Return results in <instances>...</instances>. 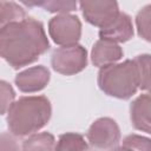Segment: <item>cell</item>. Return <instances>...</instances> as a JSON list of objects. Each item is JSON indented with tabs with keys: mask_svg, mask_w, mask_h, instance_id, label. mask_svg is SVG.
<instances>
[{
	"mask_svg": "<svg viewBox=\"0 0 151 151\" xmlns=\"http://www.w3.org/2000/svg\"><path fill=\"white\" fill-rule=\"evenodd\" d=\"M50 48L42 22L25 18L0 29V57L18 70L39 59Z\"/></svg>",
	"mask_w": 151,
	"mask_h": 151,
	"instance_id": "cell-1",
	"label": "cell"
},
{
	"mask_svg": "<svg viewBox=\"0 0 151 151\" xmlns=\"http://www.w3.org/2000/svg\"><path fill=\"white\" fill-rule=\"evenodd\" d=\"M51 116L52 106L47 97H20L7 111V126L15 137L31 136L46 126Z\"/></svg>",
	"mask_w": 151,
	"mask_h": 151,
	"instance_id": "cell-2",
	"label": "cell"
},
{
	"mask_svg": "<svg viewBox=\"0 0 151 151\" xmlns=\"http://www.w3.org/2000/svg\"><path fill=\"white\" fill-rule=\"evenodd\" d=\"M98 86L107 96L118 99H130L140 86L137 65L133 59L100 67Z\"/></svg>",
	"mask_w": 151,
	"mask_h": 151,
	"instance_id": "cell-3",
	"label": "cell"
},
{
	"mask_svg": "<svg viewBox=\"0 0 151 151\" xmlns=\"http://www.w3.org/2000/svg\"><path fill=\"white\" fill-rule=\"evenodd\" d=\"M51 65L52 68L60 74H77L87 66V51L79 44L61 46L53 51L51 55Z\"/></svg>",
	"mask_w": 151,
	"mask_h": 151,
	"instance_id": "cell-4",
	"label": "cell"
},
{
	"mask_svg": "<svg viewBox=\"0 0 151 151\" xmlns=\"http://www.w3.org/2000/svg\"><path fill=\"white\" fill-rule=\"evenodd\" d=\"M48 34L57 45H76L81 37V22L77 15L58 14L48 22Z\"/></svg>",
	"mask_w": 151,
	"mask_h": 151,
	"instance_id": "cell-5",
	"label": "cell"
},
{
	"mask_svg": "<svg viewBox=\"0 0 151 151\" xmlns=\"http://www.w3.org/2000/svg\"><path fill=\"white\" fill-rule=\"evenodd\" d=\"M87 142L98 150H110L120 142V129L117 122L110 117L94 120L87 131Z\"/></svg>",
	"mask_w": 151,
	"mask_h": 151,
	"instance_id": "cell-6",
	"label": "cell"
},
{
	"mask_svg": "<svg viewBox=\"0 0 151 151\" xmlns=\"http://www.w3.org/2000/svg\"><path fill=\"white\" fill-rule=\"evenodd\" d=\"M78 5L85 20L99 28L111 24L120 12L116 1H80Z\"/></svg>",
	"mask_w": 151,
	"mask_h": 151,
	"instance_id": "cell-7",
	"label": "cell"
},
{
	"mask_svg": "<svg viewBox=\"0 0 151 151\" xmlns=\"http://www.w3.org/2000/svg\"><path fill=\"white\" fill-rule=\"evenodd\" d=\"M51 78L50 70L44 65L32 66L15 76L14 83L17 87L25 93H33L46 87Z\"/></svg>",
	"mask_w": 151,
	"mask_h": 151,
	"instance_id": "cell-8",
	"label": "cell"
},
{
	"mask_svg": "<svg viewBox=\"0 0 151 151\" xmlns=\"http://www.w3.org/2000/svg\"><path fill=\"white\" fill-rule=\"evenodd\" d=\"M100 39L110 40L112 42H126L133 37V25L131 17L124 12H119L117 18L107 26L100 28Z\"/></svg>",
	"mask_w": 151,
	"mask_h": 151,
	"instance_id": "cell-9",
	"label": "cell"
},
{
	"mask_svg": "<svg viewBox=\"0 0 151 151\" xmlns=\"http://www.w3.org/2000/svg\"><path fill=\"white\" fill-rule=\"evenodd\" d=\"M122 47L110 40L99 39L94 42L91 51V61L97 67H104L111 64H116L123 58Z\"/></svg>",
	"mask_w": 151,
	"mask_h": 151,
	"instance_id": "cell-10",
	"label": "cell"
},
{
	"mask_svg": "<svg viewBox=\"0 0 151 151\" xmlns=\"http://www.w3.org/2000/svg\"><path fill=\"white\" fill-rule=\"evenodd\" d=\"M150 94L143 93L138 96L130 105V118L131 124L136 130L150 133L151 131V118H150Z\"/></svg>",
	"mask_w": 151,
	"mask_h": 151,
	"instance_id": "cell-11",
	"label": "cell"
},
{
	"mask_svg": "<svg viewBox=\"0 0 151 151\" xmlns=\"http://www.w3.org/2000/svg\"><path fill=\"white\" fill-rule=\"evenodd\" d=\"M55 138L50 132L33 133L22 142V151H55Z\"/></svg>",
	"mask_w": 151,
	"mask_h": 151,
	"instance_id": "cell-12",
	"label": "cell"
},
{
	"mask_svg": "<svg viewBox=\"0 0 151 151\" xmlns=\"http://www.w3.org/2000/svg\"><path fill=\"white\" fill-rule=\"evenodd\" d=\"M88 144L84 136L77 132H66L59 136L55 151H87Z\"/></svg>",
	"mask_w": 151,
	"mask_h": 151,
	"instance_id": "cell-13",
	"label": "cell"
},
{
	"mask_svg": "<svg viewBox=\"0 0 151 151\" xmlns=\"http://www.w3.org/2000/svg\"><path fill=\"white\" fill-rule=\"evenodd\" d=\"M26 18L25 8L14 1H0V29Z\"/></svg>",
	"mask_w": 151,
	"mask_h": 151,
	"instance_id": "cell-14",
	"label": "cell"
},
{
	"mask_svg": "<svg viewBox=\"0 0 151 151\" xmlns=\"http://www.w3.org/2000/svg\"><path fill=\"white\" fill-rule=\"evenodd\" d=\"M26 6H40L45 11L51 13L68 14L72 11H76L78 2L76 1H41V2H22Z\"/></svg>",
	"mask_w": 151,
	"mask_h": 151,
	"instance_id": "cell-15",
	"label": "cell"
},
{
	"mask_svg": "<svg viewBox=\"0 0 151 151\" xmlns=\"http://www.w3.org/2000/svg\"><path fill=\"white\" fill-rule=\"evenodd\" d=\"M150 22H151V5H146L144 8H142L136 17V25H137V32L138 35L145 39L146 41H150Z\"/></svg>",
	"mask_w": 151,
	"mask_h": 151,
	"instance_id": "cell-16",
	"label": "cell"
},
{
	"mask_svg": "<svg viewBox=\"0 0 151 151\" xmlns=\"http://www.w3.org/2000/svg\"><path fill=\"white\" fill-rule=\"evenodd\" d=\"M133 60L137 65V70L139 74V80H140L139 88L143 91H147L150 85V77H149L150 76V54L137 55Z\"/></svg>",
	"mask_w": 151,
	"mask_h": 151,
	"instance_id": "cell-17",
	"label": "cell"
},
{
	"mask_svg": "<svg viewBox=\"0 0 151 151\" xmlns=\"http://www.w3.org/2000/svg\"><path fill=\"white\" fill-rule=\"evenodd\" d=\"M15 99V91L12 85L0 79V114H5Z\"/></svg>",
	"mask_w": 151,
	"mask_h": 151,
	"instance_id": "cell-18",
	"label": "cell"
},
{
	"mask_svg": "<svg viewBox=\"0 0 151 151\" xmlns=\"http://www.w3.org/2000/svg\"><path fill=\"white\" fill-rule=\"evenodd\" d=\"M123 146L132 151H150V139L139 134H129L123 139Z\"/></svg>",
	"mask_w": 151,
	"mask_h": 151,
	"instance_id": "cell-19",
	"label": "cell"
},
{
	"mask_svg": "<svg viewBox=\"0 0 151 151\" xmlns=\"http://www.w3.org/2000/svg\"><path fill=\"white\" fill-rule=\"evenodd\" d=\"M0 151H22L17 137L11 132L0 133Z\"/></svg>",
	"mask_w": 151,
	"mask_h": 151,
	"instance_id": "cell-20",
	"label": "cell"
},
{
	"mask_svg": "<svg viewBox=\"0 0 151 151\" xmlns=\"http://www.w3.org/2000/svg\"><path fill=\"white\" fill-rule=\"evenodd\" d=\"M110 151H132L131 149H129V147H126V146H114V147H112V149H110Z\"/></svg>",
	"mask_w": 151,
	"mask_h": 151,
	"instance_id": "cell-21",
	"label": "cell"
}]
</instances>
